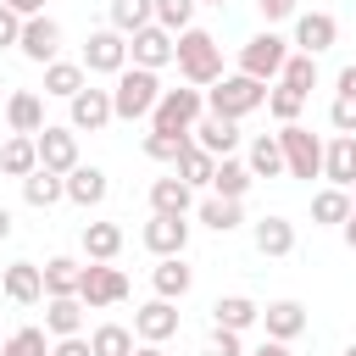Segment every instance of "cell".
I'll list each match as a JSON object with an SVG mask.
<instances>
[{
    "label": "cell",
    "mask_w": 356,
    "mask_h": 356,
    "mask_svg": "<svg viewBox=\"0 0 356 356\" xmlns=\"http://www.w3.org/2000/svg\"><path fill=\"white\" fill-rule=\"evenodd\" d=\"M172 61H178L184 83H195V89H211V83L222 78V44H217L206 28H184L178 44H172Z\"/></svg>",
    "instance_id": "cell-1"
},
{
    "label": "cell",
    "mask_w": 356,
    "mask_h": 356,
    "mask_svg": "<svg viewBox=\"0 0 356 356\" xmlns=\"http://www.w3.org/2000/svg\"><path fill=\"white\" fill-rule=\"evenodd\" d=\"M256 106H267V83H261V78L222 72V78L206 89V111H211V117H228V122H239V117H250Z\"/></svg>",
    "instance_id": "cell-2"
},
{
    "label": "cell",
    "mask_w": 356,
    "mask_h": 356,
    "mask_svg": "<svg viewBox=\"0 0 356 356\" xmlns=\"http://www.w3.org/2000/svg\"><path fill=\"white\" fill-rule=\"evenodd\" d=\"M156 95H161V78L150 72V67H122L117 72V89H111V117H122V122H145L150 117V106H156Z\"/></svg>",
    "instance_id": "cell-3"
},
{
    "label": "cell",
    "mask_w": 356,
    "mask_h": 356,
    "mask_svg": "<svg viewBox=\"0 0 356 356\" xmlns=\"http://www.w3.org/2000/svg\"><path fill=\"white\" fill-rule=\"evenodd\" d=\"M200 117H206V95L195 83L189 89H161L156 106H150V128H167V134H189Z\"/></svg>",
    "instance_id": "cell-4"
},
{
    "label": "cell",
    "mask_w": 356,
    "mask_h": 356,
    "mask_svg": "<svg viewBox=\"0 0 356 356\" xmlns=\"http://www.w3.org/2000/svg\"><path fill=\"white\" fill-rule=\"evenodd\" d=\"M278 150H284V172L289 178H323V139L300 122L278 128Z\"/></svg>",
    "instance_id": "cell-5"
},
{
    "label": "cell",
    "mask_w": 356,
    "mask_h": 356,
    "mask_svg": "<svg viewBox=\"0 0 356 356\" xmlns=\"http://www.w3.org/2000/svg\"><path fill=\"white\" fill-rule=\"evenodd\" d=\"M284 61H289V39H278L273 28H261L256 39H245V44H239V72H245V78L273 83V78L284 72Z\"/></svg>",
    "instance_id": "cell-6"
},
{
    "label": "cell",
    "mask_w": 356,
    "mask_h": 356,
    "mask_svg": "<svg viewBox=\"0 0 356 356\" xmlns=\"http://www.w3.org/2000/svg\"><path fill=\"white\" fill-rule=\"evenodd\" d=\"M78 300H83V312H100V306L128 300V273L111 267V261H89L78 273Z\"/></svg>",
    "instance_id": "cell-7"
},
{
    "label": "cell",
    "mask_w": 356,
    "mask_h": 356,
    "mask_svg": "<svg viewBox=\"0 0 356 356\" xmlns=\"http://www.w3.org/2000/svg\"><path fill=\"white\" fill-rule=\"evenodd\" d=\"M128 67V33H117V28H95L89 39H83V72H122Z\"/></svg>",
    "instance_id": "cell-8"
},
{
    "label": "cell",
    "mask_w": 356,
    "mask_h": 356,
    "mask_svg": "<svg viewBox=\"0 0 356 356\" xmlns=\"http://www.w3.org/2000/svg\"><path fill=\"white\" fill-rule=\"evenodd\" d=\"M172 44H178V33H167L161 22H145L139 33H128V61L161 72V67H172Z\"/></svg>",
    "instance_id": "cell-9"
},
{
    "label": "cell",
    "mask_w": 356,
    "mask_h": 356,
    "mask_svg": "<svg viewBox=\"0 0 356 356\" xmlns=\"http://www.w3.org/2000/svg\"><path fill=\"white\" fill-rule=\"evenodd\" d=\"M106 122H117V117H111V89H89V83H83V89L67 100V128H72V134H100Z\"/></svg>",
    "instance_id": "cell-10"
},
{
    "label": "cell",
    "mask_w": 356,
    "mask_h": 356,
    "mask_svg": "<svg viewBox=\"0 0 356 356\" xmlns=\"http://www.w3.org/2000/svg\"><path fill=\"white\" fill-rule=\"evenodd\" d=\"M33 150H39V167L44 172H72L78 167V134L72 128H56V122H44L39 134H33Z\"/></svg>",
    "instance_id": "cell-11"
},
{
    "label": "cell",
    "mask_w": 356,
    "mask_h": 356,
    "mask_svg": "<svg viewBox=\"0 0 356 356\" xmlns=\"http://www.w3.org/2000/svg\"><path fill=\"white\" fill-rule=\"evenodd\" d=\"M17 50H22L28 61H39V67H44V61H56V50H61V22H56V17H44V11H39V17H22Z\"/></svg>",
    "instance_id": "cell-12"
},
{
    "label": "cell",
    "mask_w": 356,
    "mask_h": 356,
    "mask_svg": "<svg viewBox=\"0 0 356 356\" xmlns=\"http://www.w3.org/2000/svg\"><path fill=\"white\" fill-rule=\"evenodd\" d=\"M172 334H178V306H172V300L156 295V300H145V306L134 312V339H139V345H167Z\"/></svg>",
    "instance_id": "cell-13"
},
{
    "label": "cell",
    "mask_w": 356,
    "mask_h": 356,
    "mask_svg": "<svg viewBox=\"0 0 356 356\" xmlns=\"http://www.w3.org/2000/svg\"><path fill=\"white\" fill-rule=\"evenodd\" d=\"M145 250L150 256H184V245H189V217H167V211H150V222H145Z\"/></svg>",
    "instance_id": "cell-14"
},
{
    "label": "cell",
    "mask_w": 356,
    "mask_h": 356,
    "mask_svg": "<svg viewBox=\"0 0 356 356\" xmlns=\"http://www.w3.org/2000/svg\"><path fill=\"white\" fill-rule=\"evenodd\" d=\"M334 39H339V22H334L328 11H295V44H300L306 56L334 50Z\"/></svg>",
    "instance_id": "cell-15"
},
{
    "label": "cell",
    "mask_w": 356,
    "mask_h": 356,
    "mask_svg": "<svg viewBox=\"0 0 356 356\" xmlns=\"http://www.w3.org/2000/svg\"><path fill=\"white\" fill-rule=\"evenodd\" d=\"M256 323L267 328V339H284V345H289V339L306 334V306H300V300H267Z\"/></svg>",
    "instance_id": "cell-16"
},
{
    "label": "cell",
    "mask_w": 356,
    "mask_h": 356,
    "mask_svg": "<svg viewBox=\"0 0 356 356\" xmlns=\"http://www.w3.org/2000/svg\"><path fill=\"white\" fill-rule=\"evenodd\" d=\"M323 178L334 189H350L356 184V134H334L323 145Z\"/></svg>",
    "instance_id": "cell-17"
},
{
    "label": "cell",
    "mask_w": 356,
    "mask_h": 356,
    "mask_svg": "<svg viewBox=\"0 0 356 356\" xmlns=\"http://www.w3.org/2000/svg\"><path fill=\"white\" fill-rule=\"evenodd\" d=\"M61 189H67V200H72V206H83V211H89V206H100V200L111 195V178H106L100 167H83V161H78V167L61 178Z\"/></svg>",
    "instance_id": "cell-18"
},
{
    "label": "cell",
    "mask_w": 356,
    "mask_h": 356,
    "mask_svg": "<svg viewBox=\"0 0 356 356\" xmlns=\"http://www.w3.org/2000/svg\"><path fill=\"white\" fill-rule=\"evenodd\" d=\"M189 139L206 150V156H234V145H239V122H228V117H200L195 128H189Z\"/></svg>",
    "instance_id": "cell-19"
},
{
    "label": "cell",
    "mask_w": 356,
    "mask_h": 356,
    "mask_svg": "<svg viewBox=\"0 0 356 356\" xmlns=\"http://www.w3.org/2000/svg\"><path fill=\"white\" fill-rule=\"evenodd\" d=\"M0 289H6V300H17V306H39V300H44L39 261H11V267H6V278H0Z\"/></svg>",
    "instance_id": "cell-20"
},
{
    "label": "cell",
    "mask_w": 356,
    "mask_h": 356,
    "mask_svg": "<svg viewBox=\"0 0 356 356\" xmlns=\"http://www.w3.org/2000/svg\"><path fill=\"white\" fill-rule=\"evenodd\" d=\"M250 239H256L261 256L278 261V256L295 250V222H289V217H256V222H250Z\"/></svg>",
    "instance_id": "cell-21"
},
{
    "label": "cell",
    "mask_w": 356,
    "mask_h": 356,
    "mask_svg": "<svg viewBox=\"0 0 356 356\" xmlns=\"http://www.w3.org/2000/svg\"><path fill=\"white\" fill-rule=\"evenodd\" d=\"M150 211H167V217H189L195 211V189L172 172V178H156L150 184Z\"/></svg>",
    "instance_id": "cell-22"
},
{
    "label": "cell",
    "mask_w": 356,
    "mask_h": 356,
    "mask_svg": "<svg viewBox=\"0 0 356 356\" xmlns=\"http://www.w3.org/2000/svg\"><path fill=\"white\" fill-rule=\"evenodd\" d=\"M44 334H83V300L78 295H44Z\"/></svg>",
    "instance_id": "cell-23"
},
{
    "label": "cell",
    "mask_w": 356,
    "mask_h": 356,
    "mask_svg": "<svg viewBox=\"0 0 356 356\" xmlns=\"http://www.w3.org/2000/svg\"><path fill=\"white\" fill-rule=\"evenodd\" d=\"M250 167L239 161V156H217V172H211V195H222V200H245L250 195Z\"/></svg>",
    "instance_id": "cell-24"
},
{
    "label": "cell",
    "mask_w": 356,
    "mask_h": 356,
    "mask_svg": "<svg viewBox=\"0 0 356 356\" xmlns=\"http://www.w3.org/2000/svg\"><path fill=\"white\" fill-rule=\"evenodd\" d=\"M150 284H156V295H161V300H184V295H189V284H195V273L184 267V256H156Z\"/></svg>",
    "instance_id": "cell-25"
},
{
    "label": "cell",
    "mask_w": 356,
    "mask_h": 356,
    "mask_svg": "<svg viewBox=\"0 0 356 356\" xmlns=\"http://www.w3.org/2000/svg\"><path fill=\"white\" fill-rule=\"evenodd\" d=\"M256 317H261V306H256L250 295H217V300H211V323H217V328H234V334H245Z\"/></svg>",
    "instance_id": "cell-26"
},
{
    "label": "cell",
    "mask_w": 356,
    "mask_h": 356,
    "mask_svg": "<svg viewBox=\"0 0 356 356\" xmlns=\"http://www.w3.org/2000/svg\"><path fill=\"white\" fill-rule=\"evenodd\" d=\"M6 122H11V134H39L44 128V100L33 89H17L6 100Z\"/></svg>",
    "instance_id": "cell-27"
},
{
    "label": "cell",
    "mask_w": 356,
    "mask_h": 356,
    "mask_svg": "<svg viewBox=\"0 0 356 356\" xmlns=\"http://www.w3.org/2000/svg\"><path fill=\"white\" fill-rule=\"evenodd\" d=\"M245 167H250V178H284L278 134H256V139H250V150H245Z\"/></svg>",
    "instance_id": "cell-28"
},
{
    "label": "cell",
    "mask_w": 356,
    "mask_h": 356,
    "mask_svg": "<svg viewBox=\"0 0 356 356\" xmlns=\"http://www.w3.org/2000/svg\"><path fill=\"white\" fill-rule=\"evenodd\" d=\"M83 83H89L83 61H44V95H56V100H72Z\"/></svg>",
    "instance_id": "cell-29"
},
{
    "label": "cell",
    "mask_w": 356,
    "mask_h": 356,
    "mask_svg": "<svg viewBox=\"0 0 356 356\" xmlns=\"http://www.w3.org/2000/svg\"><path fill=\"white\" fill-rule=\"evenodd\" d=\"M39 167V150H33V134H11L6 145H0V172L6 178H28Z\"/></svg>",
    "instance_id": "cell-30"
},
{
    "label": "cell",
    "mask_w": 356,
    "mask_h": 356,
    "mask_svg": "<svg viewBox=\"0 0 356 356\" xmlns=\"http://www.w3.org/2000/svg\"><path fill=\"white\" fill-rule=\"evenodd\" d=\"M22 200H28L33 211H50L56 200H67V189H61V172H44V167H33V172L22 178Z\"/></svg>",
    "instance_id": "cell-31"
},
{
    "label": "cell",
    "mask_w": 356,
    "mask_h": 356,
    "mask_svg": "<svg viewBox=\"0 0 356 356\" xmlns=\"http://www.w3.org/2000/svg\"><path fill=\"white\" fill-rule=\"evenodd\" d=\"M195 217H200L211 234H228V228L245 222V206H239V200H222V195H206V200L195 206Z\"/></svg>",
    "instance_id": "cell-32"
},
{
    "label": "cell",
    "mask_w": 356,
    "mask_h": 356,
    "mask_svg": "<svg viewBox=\"0 0 356 356\" xmlns=\"http://www.w3.org/2000/svg\"><path fill=\"white\" fill-rule=\"evenodd\" d=\"M117 250H122L117 222H83V256L89 261H117Z\"/></svg>",
    "instance_id": "cell-33"
},
{
    "label": "cell",
    "mask_w": 356,
    "mask_h": 356,
    "mask_svg": "<svg viewBox=\"0 0 356 356\" xmlns=\"http://www.w3.org/2000/svg\"><path fill=\"white\" fill-rule=\"evenodd\" d=\"M172 172L189 184V189H211V172H217V156H206L200 145H189L178 161H172Z\"/></svg>",
    "instance_id": "cell-34"
},
{
    "label": "cell",
    "mask_w": 356,
    "mask_h": 356,
    "mask_svg": "<svg viewBox=\"0 0 356 356\" xmlns=\"http://www.w3.org/2000/svg\"><path fill=\"white\" fill-rule=\"evenodd\" d=\"M345 217H350V189H334V184H328V189H317V195H312V222L339 228Z\"/></svg>",
    "instance_id": "cell-35"
},
{
    "label": "cell",
    "mask_w": 356,
    "mask_h": 356,
    "mask_svg": "<svg viewBox=\"0 0 356 356\" xmlns=\"http://www.w3.org/2000/svg\"><path fill=\"white\" fill-rule=\"evenodd\" d=\"M78 273H83V261H72V256H50V261L39 267L44 295H78Z\"/></svg>",
    "instance_id": "cell-36"
},
{
    "label": "cell",
    "mask_w": 356,
    "mask_h": 356,
    "mask_svg": "<svg viewBox=\"0 0 356 356\" xmlns=\"http://www.w3.org/2000/svg\"><path fill=\"white\" fill-rule=\"evenodd\" d=\"M89 350H95V356H134V328H122V323H100V328L89 334Z\"/></svg>",
    "instance_id": "cell-37"
},
{
    "label": "cell",
    "mask_w": 356,
    "mask_h": 356,
    "mask_svg": "<svg viewBox=\"0 0 356 356\" xmlns=\"http://www.w3.org/2000/svg\"><path fill=\"white\" fill-rule=\"evenodd\" d=\"M145 22H156V0H111V28L117 33H139Z\"/></svg>",
    "instance_id": "cell-38"
},
{
    "label": "cell",
    "mask_w": 356,
    "mask_h": 356,
    "mask_svg": "<svg viewBox=\"0 0 356 356\" xmlns=\"http://www.w3.org/2000/svg\"><path fill=\"white\" fill-rule=\"evenodd\" d=\"M278 83H289V89H300V95H312V89H317V56H306V50H289V61H284Z\"/></svg>",
    "instance_id": "cell-39"
},
{
    "label": "cell",
    "mask_w": 356,
    "mask_h": 356,
    "mask_svg": "<svg viewBox=\"0 0 356 356\" xmlns=\"http://www.w3.org/2000/svg\"><path fill=\"white\" fill-rule=\"evenodd\" d=\"M267 111H273L278 122H300L306 95H300V89H289V83H267Z\"/></svg>",
    "instance_id": "cell-40"
},
{
    "label": "cell",
    "mask_w": 356,
    "mask_h": 356,
    "mask_svg": "<svg viewBox=\"0 0 356 356\" xmlns=\"http://www.w3.org/2000/svg\"><path fill=\"white\" fill-rule=\"evenodd\" d=\"M189 145H195L189 134H167V128H150V134H145V156H150V161H178Z\"/></svg>",
    "instance_id": "cell-41"
},
{
    "label": "cell",
    "mask_w": 356,
    "mask_h": 356,
    "mask_svg": "<svg viewBox=\"0 0 356 356\" xmlns=\"http://www.w3.org/2000/svg\"><path fill=\"white\" fill-rule=\"evenodd\" d=\"M0 356H50V339H44V328H17L0 339Z\"/></svg>",
    "instance_id": "cell-42"
},
{
    "label": "cell",
    "mask_w": 356,
    "mask_h": 356,
    "mask_svg": "<svg viewBox=\"0 0 356 356\" xmlns=\"http://www.w3.org/2000/svg\"><path fill=\"white\" fill-rule=\"evenodd\" d=\"M195 6L200 0H156V22L167 33H184V28H195Z\"/></svg>",
    "instance_id": "cell-43"
},
{
    "label": "cell",
    "mask_w": 356,
    "mask_h": 356,
    "mask_svg": "<svg viewBox=\"0 0 356 356\" xmlns=\"http://www.w3.org/2000/svg\"><path fill=\"white\" fill-rule=\"evenodd\" d=\"M328 122H334V134H356V95H334Z\"/></svg>",
    "instance_id": "cell-44"
},
{
    "label": "cell",
    "mask_w": 356,
    "mask_h": 356,
    "mask_svg": "<svg viewBox=\"0 0 356 356\" xmlns=\"http://www.w3.org/2000/svg\"><path fill=\"white\" fill-rule=\"evenodd\" d=\"M206 356H245V350H239V334H234V328H217L211 345H206Z\"/></svg>",
    "instance_id": "cell-45"
},
{
    "label": "cell",
    "mask_w": 356,
    "mask_h": 356,
    "mask_svg": "<svg viewBox=\"0 0 356 356\" xmlns=\"http://www.w3.org/2000/svg\"><path fill=\"white\" fill-rule=\"evenodd\" d=\"M17 33H22V17L11 6H0V50H17Z\"/></svg>",
    "instance_id": "cell-46"
},
{
    "label": "cell",
    "mask_w": 356,
    "mask_h": 356,
    "mask_svg": "<svg viewBox=\"0 0 356 356\" xmlns=\"http://www.w3.org/2000/svg\"><path fill=\"white\" fill-rule=\"evenodd\" d=\"M256 11H261L267 22H284V17H295V11H300V0H256Z\"/></svg>",
    "instance_id": "cell-47"
},
{
    "label": "cell",
    "mask_w": 356,
    "mask_h": 356,
    "mask_svg": "<svg viewBox=\"0 0 356 356\" xmlns=\"http://www.w3.org/2000/svg\"><path fill=\"white\" fill-rule=\"evenodd\" d=\"M50 356H95V350H89V339H83V334H61V339L50 345Z\"/></svg>",
    "instance_id": "cell-48"
},
{
    "label": "cell",
    "mask_w": 356,
    "mask_h": 356,
    "mask_svg": "<svg viewBox=\"0 0 356 356\" xmlns=\"http://www.w3.org/2000/svg\"><path fill=\"white\" fill-rule=\"evenodd\" d=\"M250 356H295V350H289V345H284V339H261V345H256V350H250Z\"/></svg>",
    "instance_id": "cell-49"
},
{
    "label": "cell",
    "mask_w": 356,
    "mask_h": 356,
    "mask_svg": "<svg viewBox=\"0 0 356 356\" xmlns=\"http://www.w3.org/2000/svg\"><path fill=\"white\" fill-rule=\"evenodd\" d=\"M0 6H11L17 17H39V11H44V0H0Z\"/></svg>",
    "instance_id": "cell-50"
},
{
    "label": "cell",
    "mask_w": 356,
    "mask_h": 356,
    "mask_svg": "<svg viewBox=\"0 0 356 356\" xmlns=\"http://www.w3.org/2000/svg\"><path fill=\"white\" fill-rule=\"evenodd\" d=\"M334 83H339V95H356V61H350V67H339V78H334Z\"/></svg>",
    "instance_id": "cell-51"
},
{
    "label": "cell",
    "mask_w": 356,
    "mask_h": 356,
    "mask_svg": "<svg viewBox=\"0 0 356 356\" xmlns=\"http://www.w3.org/2000/svg\"><path fill=\"white\" fill-rule=\"evenodd\" d=\"M339 239H345V250H356V211L339 222Z\"/></svg>",
    "instance_id": "cell-52"
},
{
    "label": "cell",
    "mask_w": 356,
    "mask_h": 356,
    "mask_svg": "<svg viewBox=\"0 0 356 356\" xmlns=\"http://www.w3.org/2000/svg\"><path fill=\"white\" fill-rule=\"evenodd\" d=\"M0 239H11V211L0 206Z\"/></svg>",
    "instance_id": "cell-53"
},
{
    "label": "cell",
    "mask_w": 356,
    "mask_h": 356,
    "mask_svg": "<svg viewBox=\"0 0 356 356\" xmlns=\"http://www.w3.org/2000/svg\"><path fill=\"white\" fill-rule=\"evenodd\" d=\"M134 356H167L161 345H134Z\"/></svg>",
    "instance_id": "cell-54"
},
{
    "label": "cell",
    "mask_w": 356,
    "mask_h": 356,
    "mask_svg": "<svg viewBox=\"0 0 356 356\" xmlns=\"http://www.w3.org/2000/svg\"><path fill=\"white\" fill-rule=\"evenodd\" d=\"M350 211H356V184H350Z\"/></svg>",
    "instance_id": "cell-55"
},
{
    "label": "cell",
    "mask_w": 356,
    "mask_h": 356,
    "mask_svg": "<svg viewBox=\"0 0 356 356\" xmlns=\"http://www.w3.org/2000/svg\"><path fill=\"white\" fill-rule=\"evenodd\" d=\"M345 356H356V345H345Z\"/></svg>",
    "instance_id": "cell-56"
},
{
    "label": "cell",
    "mask_w": 356,
    "mask_h": 356,
    "mask_svg": "<svg viewBox=\"0 0 356 356\" xmlns=\"http://www.w3.org/2000/svg\"><path fill=\"white\" fill-rule=\"evenodd\" d=\"M211 6H228V0H211Z\"/></svg>",
    "instance_id": "cell-57"
}]
</instances>
